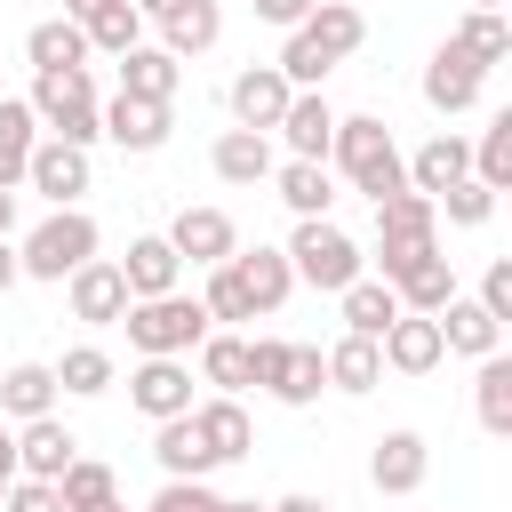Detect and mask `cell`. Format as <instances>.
I'll list each match as a JSON object with an SVG mask.
<instances>
[{"mask_svg": "<svg viewBox=\"0 0 512 512\" xmlns=\"http://www.w3.org/2000/svg\"><path fill=\"white\" fill-rule=\"evenodd\" d=\"M128 400H136V416H184L192 408V368L184 360H168V352H152V360H136L128 368Z\"/></svg>", "mask_w": 512, "mask_h": 512, "instance_id": "14", "label": "cell"}, {"mask_svg": "<svg viewBox=\"0 0 512 512\" xmlns=\"http://www.w3.org/2000/svg\"><path fill=\"white\" fill-rule=\"evenodd\" d=\"M96 248H104V232H96L88 208H48V216L16 240V264H24V280H56V288H64V272H80Z\"/></svg>", "mask_w": 512, "mask_h": 512, "instance_id": "5", "label": "cell"}, {"mask_svg": "<svg viewBox=\"0 0 512 512\" xmlns=\"http://www.w3.org/2000/svg\"><path fill=\"white\" fill-rule=\"evenodd\" d=\"M104 512H128V504H104Z\"/></svg>", "mask_w": 512, "mask_h": 512, "instance_id": "57", "label": "cell"}, {"mask_svg": "<svg viewBox=\"0 0 512 512\" xmlns=\"http://www.w3.org/2000/svg\"><path fill=\"white\" fill-rule=\"evenodd\" d=\"M336 312H344V336H384L392 320H400V296H392V280H344L336 288Z\"/></svg>", "mask_w": 512, "mask_h": 512, "instance_id": "30", "label": "cell"}, {"mask_svg": "<svg viewBox=\"0 0 512 512\" xmlns=\"http://www.w3.org/2000/svg\"><path fill=\"white\" fill-rule=\"evenodd\" d=\"M56 496H64V512H104V504H120V472L96 456H72L56 472Z\"/></svg>", "mask_w": 512, "mask_h": 512, "instance_id": "34", "label": "cell"}, {"mask_svg": "<svg viewBox=\"0 0 512 512\" xmlns=\"http://www.w3.org/2000/svg\"><path fill=\"white\" fill-rule=\"evenodd\" d=\"M0 480H16V424L0 416Z\"/></svg>", "mask_w": 512, "mask_h": 512, "instance_id": "51", "label": "cell"}, {"mask_svg": "<svg viewBox=\"0 0 512 512\" xmlns=\"http://www.w3.org/2000/svg\"><path fill=\"white\" fill-rule=\"evenodd\" d=\"M432 320H440V344H448V352H464V360L504 352V320H488V312H480V296H464V288H456Z\"/></svg>", "mask_w": 512, "mask_h": 512, "instance_id": "22", "label": "cell"}, {"mask_svg": "<svg viewBox=\"0 0 512 512\" xmlns=\"http://www.w3.org/2000/svg\"><path fill=\"white\" fill-rule=\"evenodd\" d=\"M128 8H136V16H144V24H160V16H176V8H184V0H128Z\"/></svg>", "mask_w": 512, "mask_h": 512, "instance_id": "52", "label": "cell"}, {"mask_svg": "<svg viewBox=\"0 0 512 512\" xmlns=\"http://www.w3.org/2000/svg\"><path fill=\"white\" fill-rule=\"evenodd\" d=\"M224 264L240 272V288H248V304H256V312H280V304L296 296V272H288V248H264V240H256V248H232Z\"/></svg>", "mask_w": 512, "mask_h": 512, "instance_id": "21", "label": "cell"}, {"mask_svg": "<svg viewBox=\"0 0 512 512\" xmlns=\"http://www.w3.org/2000/svg\"><path fill=\"white\" fill-rule=\"evenodd\" d=\"M152 456H160V480H208V472H216V456H208V440H200L192 408L152 424Z\"/></svg>", "mask_w": 512, "mask_h": 512, "instance_id": "23", "label": "cell"}, {"mask_svg": "<svg viewBox=\"0 0 512 512\" xmlns=\"http://www.w3.org/2000/svg\"><path fill=\"white\" fill-rule=\"evenodd\" d=\"M464 8H504V0H464Z\"/></svg>", "mask_w": 512, "mask_h": 512, "instance_id": "56", "label": "cell"}, {"mask_svg": "<svg viewBox=\"0 0 512 512\" xmlns=\"http://www.w3.org/2000/svg\"><path fill=\"white\" fill-rule=\"evenodd\" d=\"M480 312H488V320H512V256H496V264L480 272Z\"/></svg>", "mask_w": 512, "mask_h": 512, "instance_id": "47", "label": "cell"}, {"mask_svg": "<svg viewBox=\"0 0 512 512\" xmlns=\"http://www.w3.org/2000/svg\"><path fill=\"white\" fill-rule=\"evenodd\" d=\"M272 184H280L288 216H328L336 208V168L328 160H272Z\"/></svg>", "mask_w": 512, "mask_h": 512, "instance_id": "28", "label": "cell"}, {"mask_svg": "<svg viewBox=\"0 0 512 512\" xmlns=\"http://www.w3.org/2000/svg\"><path fill=\"white\" fill-rule=\"evenodd\" d=\"M0 512H64V496H56V480L16 472V480H8V496H0Z\"/></svg>", "mask_w": 512, "mask_h": 512, "instance_id": "46", "label": "cell"}, {"mask_svg": "<svg viewBox=\"0 0 512 512\" xmlns=\"http://www.w3.org/2000/svg\"><path fill=\"white\" fill-rule=\"evenodd\" d=\"M288 272H296L304 288L336 296L344 280L368 272V256H360V240H352L336 216H296V232H288Z\"/></svg>", "mask_w": 512, "mask_h": 512, "instance_id": "6", "label": "cell"}, {"mask_svg": "<svg viewBox=\"0 0 512 512\" xmlns=\"http://www.w3.org/2000/svg\"><path fill=\"white\" fill-rule=\"evenodd\" d=\"M112 264H120L128 296H168V288H184V256L168 248V232H136L128 256H112Z\"/></svg>", "mask_w": 512, "mask_h": 512, "instance_id": "18", "label": "cell"}, {"mask_svg": "<svg viewBox=\"0 0 512 512\" xmlns=\"http://www.w3.org/2000/svg\"><path fill=\"white\" fill-rule=\"evenodd\" d=\"M376 352H384V368H392V376H432V368L448 360V344H440V320H432V312H400V320L376 336Z\"/></svg>", "mask_w": 512, "mask_h": 512, "instance_id": "13", "label": "cell"}, {"mask_svg": "<svg viewBox=\"0 0 512 512\" xmlns=\"http://www.w3.org/2000/svg\"><path fill=\"white\" fill-rule=\"evenodd\" d=\"M0 496H8V480H0Z\"/></svg>", "mask_w": 512, "mask_h": 512, "instance_id": "58", "label": "cell"}, {"mask_svg": "<svg viewBox=\"0 0 512 512\" xmlns=\"http://www.w3.org/2000/svg\"><path fill=\"white\" fill-rule=\"evenodd\" d=\"M32 144H40V120H32V104H24V96H0V184H8V192L24 184V160H32Z\"/></svg>", "mask_w": 512, "mask_h": 512, "instance_id": "36", "label": "cell"}, {"mask_svg": "<svg viewBox=\"0 0 512 512\" xmlns=\"http://www.w3.org/2000/svg\"><path fill=\"white\" fill-rule=\"evenodd\" d=\"M112 328H128V352H136V360H152V352L184 360V352H192L216 320H208V304H200V296L168 288V296H128V312H120Z\"/></svg>", "mask_w": 512, "mask_h": 512, "instance_id": "4", "label": "cell"}, {"mask_svg": "<svg viewBox=\"0 0 512 512\" xmlns=\"http://www.w3.org/2000/svg\"><path fill=\"white\" fill-rule=\"evenodd\" d=\"M272 136L288 144V160H328V136H336V104H328L320 88H296Z\"/></svg>", "mask_w": 512, "mask_h": 512, "instance_id": "17", "label": "cell"}, {"mask_svg": "<svg viewBox=\"0 0 512 512\" xmlns=\"http://www.w3.org/2000/svg\"><path fill=\"white\" fill-rule=\"evenodd\" d=\"M64 392H56V368L48 360H8L0 368V416L8 424H24V416H48Z\"/></svg>", "mask_w": 512, "mask_h": 512, "instance_id": "26", "label": "cell"}, {"mask_svg": "<svg viewBox=\"0 0 512 512\" xmlns=\"http://www.w3.org/2000/svg\"><path fill=\"white\" fill-rule=\"evenodd\" d=\"M424 248H440V208L424 192H384L376 200V280H392L400 264H416Z\"/></svg>", "mask_w": 512, "mask_h": 512, "instance_id": "7", "label": "cell"}, {"mask_svg": "<svg viewBox=\"0 0 512 512\" xmlns=\"http://www.w3.org/2000/svg\"><path fill=\"white\" fill-rule=\"evenodd\" d=\"M256 16H264V24H280V32H296V24L312 16V0H256Z\"/></svg>", "mask_w": 512, "mask_h": 512, "instance_id": "48", "label": "cell"}, {"mask_svg": "<svg viewBox=\"0 0 512 512\" xmlns=\"http://www.w3.org/2000/svg\"><path fill=\"white\" fill-rule=\"evenodd\" d=\"M168 248L184 256V264H224L232 248H240V224L224 216V208H176V224H168Z\"/></svg>", "mask_w": 512, "mask_h": 512, "instance_id": "16", "label": "cell"}, {"mask_svg": "<svg viewBox=\"0 0 512 512\" xmlns=\"http://www.w3.org/2000/svg\"><path fill=\"white\" fill-rule=\"evenodd\" d=\"M480 88H488V64H472L456 40H440V48H432V64H424V104H432L440 120H456V112H472V104H480Z\"/></svg>", "mask_w": 512, "mask_h": 512, "instance_id": "9", "label": "cell"}, {"mask_svg": "<svg viewBox=\"0 0 512 512\" xmlns=\"http://www.w3.org/2000/svg\"><path fill=\"white\" fill-rule=\"evenodd\" d=\"M480 376H472V408H480V424L504 440L512 432V360L504 352H488V360H472Z\"/></svg>", "mask_w": 512, "mask_h": 512, "instance_id": "39", "label": "cell"}, {"mask_svg": "<svg viewBox=\"0 0 512 512\" xmlns=\"http://www.w3.org/2000/svg\"><path fill=\"white\" fill-rule=\"evenodd\" d=\"M192 424H200V440H208L216 464H240V456L256 448V424H248L240 392H208V400H192Z\"/></svg>", "mask_w": 512, "mask_h": 512, "instance_id": "19", "label": "cell"}, {"mask_svg": "<svg viewBox=\"0 0 512 512\" xmlns=\"http://www.w3.org/2000/svg\"><path fill=\"white\" fill-rule=\"evenodd\" d=\"M360 40H368V16H360L352 0H312V16L288 32V48H280L272 64H280L288 88H320L344 56H360Z\"/></svg>", "mask_w": 512, "mask_h": 512, "instance_id": "1", "label": "cell"}, {"mask_svg": "<svg viewBox=\"0 0 512 512\" xmlns=\"http://www.w3.org/2000/svg\"><path fill=\"white\" fill-rule=\"evenodd\" d=\"M96 8H112V0H64V16H72V24H88Z\"/></svg>", "mask_w": 512, "mask_h": 512, "instance_id": "53", "label": "cell"}, {"mask_svg": "<svg viewBox=\"0 0 512 512\" xmlns=\"http://www.w3.org/2000/svg\"><path fill=\"white\" fill-rule=\"evenodd\" d=\"M208 168H216L224 184H264V176H272V136H264V128H224V136L208 144Z\"/></svg>", "mask_w": 512, "mask_h": 512, "instance_id": "27", "label": "cell"}, {"mask_svg": "<svg viewBox=\"0 0 512 512\" xmlns=\"http://www.w3.org/2000/svg\"><path fill=\"white\" fill-rule=\"evenodd\" d=\"M328 168H336L352 192H368V200H384V192L408 184V160H400V144H392V128H384L376 112H336Z\"/></svg>", "mask_w": 512, "mask_h": 512, "instance_id": "2", "label": "cell"}, {"mask_svg": "<svg viewBox=\"0 0 512 512\" xmlns=\"http://www.w3.org/2000/svg\"><path fill=\"white\" fill-rule=\"evenodd\" d=\"M320 368H328V392H344V400H368V392L384 384V352H376V336H336V344L320 352Z\"/></svg>", "mask_w": 512, "mask_h": 512, "instance_id": "25", "label": "cell"}, {"mask_svg": "<svg viewBox=\"0 0 512 512\" xmlns=\"http://www.w3.org/2000/svg\"><path fill=\"white\" fill-rule=\"evenodd\" d=\"M224 512H264V504H240V496H224Z\"/></svg>", "mask_w": 512, "mask_h": 512, "instance_id": "55", "label": "cell"}, {"mask_svg": "<svg viewBox=\"0 0 512 512\" xmlns=\"http://www.w3.org/2000/svg\"><path fill=\"white\" fill-rule=\"evenodd\" d=\"M448 40H456L472 64H488V72L512 56V24H504V8H464V24H456Z\"/></svg>", "mask_w": 512, "mask_h": 512, "instance_id": "37", "label": "cell"}, {"mask_svg": "<svg viewBox=\"0 0 512 512\" xmlns=\"http://www.w3.org/2000/svg\"><path fill=\"white\" fill-rule=\"evenodd\" d=\"M88 184H96V160H88L80 144H64V136H40V144H32V160H24V192H40L48 208H80Z\"/></svg>", "mask_w": 512, "mask_h": 512, "instance_id": "8", "label": "cell"}, {"mask_svg": "<svg viewBox=\"0 0 512 512\" xmlns=\"http://www.w3.org/2000/svg\"><path fill=\"white\" fill-rule=\"evenodd\" d=\"M472 176H480L488 192H504V184H512V112H496V120L472 136Z\"/></svg>", "mask_w": 512, "mask_h": 512, "instance_id": "41", "label": "cell"}, {"mask_svg": "<svg viewBox=\"0 0 512 512\" xmlns=\"http://www.w3.org/2000/svg\"><path fill=\"white\" fill-rule=\"evenodd\" d=\"M200 304H208V320H216V328H240V320H256V304H248V288H240V272H232V264H208V288H200Z\"/></svg>", "mask_w": 512, "mask_h": 512, "instance_id": "44", "label": "cell"}, {"mask_svg": "<svg viewBox=\"0 0 512 512\" xmlns=\"http://www.w3.org/2000/svg\"><path fill=\"white\" fill-rule=\"evenodd\" d=\"M80 32H88V48H96V56H128V48L144 40V16H136L128 0H112V8H96Z\"/></svg>", "mask_w": 512, "mask_h": 512, "instance_id": "42", "label": "cell"}, {"mask_svg": "<svg viewBox=\"0 0 512 512\" xmlns=\"http://www.w3.org/2000/svg\"><path fill=\"white\" fill-rule=\"evenodd\" d=\"M144 512H224V496H216L208 480H160Z\"/></svg>", "mask_w": 512, "mask_h": 512, "instance_id": "45", "label": "cell"}, {"mask_svg": "<svg viewBox=\"0 0 512 512\" xmlns=\"http://www.w3.org/2000/svg\"><path fill=\"white\" fill-rule=\"evenodd\" d=\"M24 56H32V72H64V64H88V32H80L72 16H40V24L24 32Z\"/></svg>", "mask_w": 512, "mask_h": 512, "instance_id": "33", "label": "cell"}, {"mask_svg": "<svg viewBox=\"0 0 512 512\" xmlns=\"http://www.w3.org/2000/svg\"><path fill=\"white\" fill-rule=\"evenodd\" d=\"M400 160H408V192L432 200V192H448L456 176H472V136H464V128H440V136H424V144L400 152Z\"/></svg>", "mask_w": 512, "mask_h": 512, "instance_id": "15", "label": "cell"}, {"mask_svg": "<svg viewBox=\"0 0 512 512\" xmlns=\"http://www.w3.org/2000/svg\"><path fill=\"white\" fill-rule=\"evenodd\" d=\"M328 392V368H320V344H288V368H280V384H272V400L280 408H312Z\"/></svg>", "mask_w": 512, "mask_h": 512, "instance_id": "40", "label": "cell"}, {"mask_svg": "<svg viewBox=\"0 0 512 512\" xmlns=\"http://www.w3.org/2000/svg\"><path fill=\"white\" fill-rule=\"evenodd\" d=\"M216 40H224V8H216V0H184L176 16H160V48H168L176 64H184V56H208Z\"/></svg>", "mask_w": 512, "mask_h": 512, "instance_id": "32", "label": "cell"}, {"mask_svg": "<svg viewBox=\"0 0 512 512\" xmlns=\"http://www.w3.org/2000/svg\"><path fill=\"white\" fill-rule=\"evenodd\" d=\"M32 120H40V136H64V144H80V152H96V136H104V96H96V80H88V64H64V72H32Z\"/></svg>", "mask_w": 512, "mask_h": 512, "instance_id": "3", "label": "cell"}, {"mask_svg": "<svg viewBox=\"0 0 512 512\" xmlns=\"http://www.w3.org/2000/svg\"><path fill=\"white\" fill-rule=\"evenodd\" d=\"M432 208H440V216H448L456 232H480V224L496 216V192H488L480 176H456L448 192H432Z\"/></svg>", "mask_w": 512, "mask_h": 512, "instance_id": "43", "label": "cell"}, {"mask_svg": "<svg viewBox=\"0 0 512 512\" xmlns=\"http://www.w3.org/2000/svg\"><path fill=\"white\" fill-rule=\"evenodd\" d=\"M48 368H56V392H72V400H96V392H112V376H120L104 344H72V352H64V360H48Z\"/></svg>", "mask_w": 512, "mask_h": 512, "instance_id": "38", "label": "cell"}, {"mask_svg": "<svg viewBox=\"0 0 512 512\" xmlns=\"http://www.w3.org/2000/svg\"><path fill=\"white\" fill-rule=\"evenodd\" d=\"M288 80H280V64H248V72H232V88H224V104H232V128H280V112H288Z\"/></svg>", "mask_w": 512, "mask_h": 512, "instance_id": "12", "label": "cell"}, {"mask_svg": "<svg viewBox=\"0 0 512 512\" xmlns=\"http://www.w3.org/2000/svg\"><path fill=\"white\" fill-rule=\"evenodd\" d=\"M64 304H72V320L112 328V320L128 312V280H120V264H112V256H88L80 272H64Z\"/></svg>", "mask_w": 512, "mask_h": 512, "instance_id": "11", "label": "cell"}, {"mask_svg": "<svg viewBox=\"0 0 512 512\" xmlns=\"http://www.w3.org/2000/svg\"><path fill=\"white\" fill-rule=\"evenodd\" d=\"M168 104H152V96H112L104 104V136L120 144V152H160L168 144Z\"/></svg>", "mask_w": 512, "mask_h": 512, "instance_id": "24", "label": "cell"}, {"mask_svg": "<svg viewBox=\"0 0 512 512\" xmlns=\"http://www.w3.org/2000/svg\"><path fill=\"white\" fill-rule=\"evenodd\" d=\"M192 352H200V384H216V392H248V336L208 328Z\"/></svg>", "mask_w": 512, "mask_h": 512, "instance_id": "35", "label": "cell"}, {"mask_svg": "<svg viewBox=\"0 0 512 512\" xmlns=\"http://www.w3.org/2000/svg\"><path fill=\"white\" fill-rule=\"evenodd\" d=\"M0 232H16V192L0 184Z\"/></svg>", "mask_w": 512, "mask_h": 512, "instance_id": "54", "label": "cell"}, {"mask_svg": "<svg viewBox=\"0 0 512 512\" xmlns=\"http://www.w3.org/2000/svg\"><path fill=\"white\" fill-rule=\"evenodd\" d=\"M424 472H432V440H424V432H408V424H400V432H384V440L368 448V488H376V496H416V488H424Z\"/></svg>", "mask_w": 512, "mask_h": 512, "instance_id": "10", "label": "cell"}, {"mask_svg": "<svg viewBox=\"0 0 512 512\" xmlns=\"http://www.w3.org/2000/svg\"><path fill=\"white\" fill-rule=\"evenodd\" d=\"M72 456H80V440H72V424H64L56 408L16 424V472H32V480H56Z\"/></svg>", "mask_w": 512, "mask_h": 512, "instance_id": "20", "label": "cell"}, {"mask_svg": "<svg viewBox=\"0 0 512 512\" xmlns=\"http://www.w3.org/2000/svg\"><path fill=\"white\" fill-rule=\"evenodd\" d=\"M392 296H400V312H440V304L456 296V264H448L440 248H424L416 264L392 272Z\"/></svg>", "mask_w": 512, "mask_h": 512, "instance_id": "29", "label": "cell"}, {"mask_svg": "<svg viewBox=\"0 0 512 512\" xmlns=\"http://www.w3.org/2000/svg\"><path fill=\"white\" fill-rule=\"evenodd\" d=\"M120 64V96H152V104H176V80H184V64L168 56V48H128V56H112Z\"/></svg>", "mask_w": 512, "mask_h": 512, "instance_id": "31", "label": "cell"}, {"mask_svg": "<svg viewBox=\"0 0 512 512\" xmlns=\"http://www.w3.org/2000/svg\"><path fill=\"white\" fill-rule=\"evenodd\" d=\"M16 280H24V264H16V240H8V232H0V296H8V288H16Z\"/></svg>", "mask_w": 512, "mask_h": 512, "instance_id": "50", "label": "cell"}, {"mask_svg": "<svg viewBox=\"0 0 512 512\" xmlns=\"http://www.w3.org/2000/svg\"><path fill=\"white\" fill-rule=\"evenodd\" d=\"M264 512H336V504H328V496H304V488H296V496H272Z\"/></svg>", "mask_w": 512, "mask_h": 512, "instance_id": "49", "label": "cell"}]
</instances>
